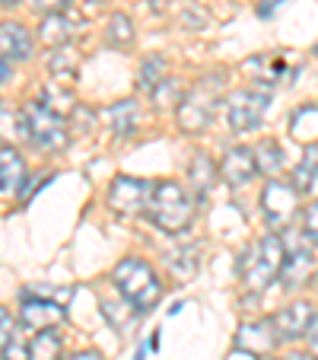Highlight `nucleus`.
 I'll return each mask as SVG.
<instances>
[{
    "label": "nucleus",
    "instance_id": "obj_1",
    "mask_svg": "<svg viewBox=\"0 0 318 360\" xmlns=\"http://www.w3.org/2000/svg\"><path fill=\"white\" fill-rule=\"evenodd\" d=\"M147 214L156 226L163 233H185L194 220V198L188 195V188L172 179H163L156 182L153 191H150V201H147Z\"/></svg>",
    "mask_w": 318,
    "mask_h": 360
},
{
    "label": "nucleus",
    "instance_id": "obj_2",
    "mask_svg": "<svg viewBox=\"0 0 318 360\" xmlns=\"http://www.w3.org/2000/svg\"><path fill=\"white\" fill-rule=\"evenodd\" d=\"M112 284L121 293V300H128L137 313L153 309V306L159 303V297H163V281H159V274L140 259L118 262L115 271H112Z\"/></svg>",
    "mask_w": 318,
    "mask_h": 360
},
{
    "label": "nucleus",
    "instance_id": "obj_3",
    "mask_svg": "<svg viewBox=\"0 0 318 360\" xmlns=\"http://www.w3.org/2000/svg\"><path fill=\"white\" fill-rule=\"evenodd\" d=\"M220 102H223V77L210 74V77H204V80H197L175 112L178 128L188 131V134L204 131L210 122H213V112H217Z\"/></svg>",
    "mask_w": 318,
    "mask_h": 360
},
{
    "label": "nucleus",
    "instance_id": "obj_4",
    "mask_svg": "<svg viewBox=\"0 0 318 360\" xmlns=\"http://www.w3.org/2000/svg\"><path fill=\"white\" fill-rule=\"evenodd\" d=\"M284 259H286V245L280 236H264L258 245H251L242 255V262H239V274H242L245 287L249 290L271 287L274 278L280 274V268H284Z\"/></svg>",
    "mask_w": 318,
    "mask_h": 360
},
{
    "label": "nucleus",
    "instance_id": "obj_5",
    "mask_svg": "<svg viewBox=\"0 0 318 360\" xmlns=\"http://www.w3.org/2000/svg\"><path fill=\"white\" fill-rule=\"evenodd\" d=\"M20 122H22V137L32 141L39 150L58 153L67 143V124H64V118L58 112H51L48 105H41V102L26 105L20 112Z\"/></svg>",
    "mask_w": 318,
    "mask_h": 360
},
{
    "label": "nucleus",
    "instance_id": "obj_6",
    "mask_svg": "<svg viewBox=\"0 0 318 360\" xmlns=\"http://www.w3.org/2000/svg\"><path fill=\"white\" fill-rule=\"evenodd\" d=\"M223 102H226V124H230V131L245 134V131H255L261 124L264 112L271 105V96H267V89H236Z\"/></svg>",
    "mask_w": 318,
    "mask_h": 360
},
{
    "label": "nucleus",
    "instance_id": "obj_7",
    "mask_svg": "<svg viewBox=\"0 0 318 360\" xmlns=\"http://www.w3.org/2000/svg\"><path fill=\"white\" fill-rule=\"evenodd\" d=\"M150 191H153V182H143V179H134V176H118L115 182H112L109 204L115 207L118 214L134 217V214L147 211Z\"/></svg>",
    "mask_w": 318,
    "mask_h": 360
},
{
    "label": "nucleus",
    "instance_id": "obj_8",
    "mask_svg": "<svg viewBox=\"0 0 318 360\" xmlns=\"http://www.w3.org/2000/svg\"><path fill=\"white\" fill-rule=\"evenodd\" d=\"M296 204H299V195H296V185L290 182H267V188H264L261 195V207L264 214H267V220H271L274 226H284L286 220L296 214Z\"/></svg>",
    "mask_w": 318,
    "mask_h": 360
},
{
    "label": "nucleus",
    "instance_id": "obj_9",
    "mask_svg": "<svg viewBox=\"0 0 318 360\" xmlns=\"http://www.w3.org/2000/svg\"><path fill=\"white\" fill-rule=\"evenodd\" d=\"M236 347L251 357H267L277 347V328L274 322H242L236 332Z\"/></svg>",
    "mask_w": 318,
    "mask_h": 360
},
{
    "label": "nucleus",
    "instance_id": "obj_10",
    "mask_svg": "<svg viewBox=\"0 0 318 360\" xmlns=\"http://www.w3.org/2000/svg\"><path fill=\"white\" fill-rule=\"evenodd\" d=\"M20 316H22V326L32 328V332H48L51 326L64 322V306L55 303V300H45V297H22L20 306Z\"/></svg>",
    "mask_w": 318,
    "mask_h": 360
},
{
    "label": "nucleus",
    "instance_id": "obj_11",
    "mask_svg": "<svg viewBox=\"0 0 318 360\" xmlns=\"http://www.w3.org/2000/svg\"><path fill=\"white\" fill-rule=\"evenodd\" d=\"M312 319H315V309H312V303H305V300H299V303H290L284 313L274 316V328H277V338H284V341L303 338V335L309 332Z\"/></svg>",
    "mask_w": 318,
    "mask_h": 360
},
{
    "label": "nucleus",
    "instance_id": "obj_12",
    "mask_svg": "<svg viewBox=\"0 0 318 360\" xmlns=\"http://www.w3.org/2000/svg\"><path fill=\"white\" fill-rule=\"evenodd\" d=\"M0 58L7 64L32 58V35L22 22H0Z\"/></svg>",
    "mask_w": 318,
    "mask_h": 360
},
{
    "label": "nucleus",
    "instance_id": "obj_13",
    "mask_svg": "<svg viewBox=\"0 0 318 360\" xmlns=\"http://www.w3.org/2000/svg\"><path fill=\"white\" fill-rule=\"evenodd\" d=\"M220 172H223V179L232 185V188H239V185H245L251 176L258 172L255 166V150L249 147H232L223 153V163H220Z\"/></svg>",
    "mask_w": 318,
    "mask_h": 360
},
{
    "label": "nucleus",
    "instance_id": "obj_14",
    "mask_svg": "<svg viewBox=\"0 0 318 360\" xmlns=\"http://www.w3.org/2000/svg\"><path fill=\"white\" fill-rule=\"evenodd\" d=\"M26 182V163L13 147H0V195H13Z\"/></svg>",
    "mask_w": 318,
    "mask_h": 360
},
{
    "label": "nucleus",
    "instance_id": "obj_15",
    "mask_svg": "<svg viewBox=\"0 0 318 360\" xmlns=\"http://www.w3.org/2000/svg\"><path fill=\"white\" fill-rule=\"evenodd\" d=\"M102 316L115 332L128 335L137 322V309L128 303V300H102Z\"/></svg>",
    "mask_w": 318,
    "mask_h": 360
},
{
    "label": "nucleus",
    "instance_id": "obj_16",
    "mask_svg": "<svg viewBox=\"0 0 318 360\" xmlns=\"http://www.w3.org/2000/svg\"><path fill=\"white\" fill-rule=\"evenodd\" d=\"M312 274V252L309 249H296L284 259V268H280V278H284L286 287H299L305 284V278Z\"/></svg>",
    "mask_w": 318,
    "mask_h": 360
},
{
    "label": "nucleus",
    "instance_id": "obj_17",
    "mask_svg": "<svg viewBox=\"0 0 318 360\" xmlns=\"http://www.w3.org/2000/svg\"><path fill=\"white\" fill-rule=\"evenodd\" d=\"M188 179H191V188H194V198H197V201H201V198H207L210 188H213V179H217L213 160H210L207 153H197V157L191 160Z\"/></svg>",
    "mask_w": 318,
    "mask_h": 360
},
{
    "label": "nucleus",
    "instance_id": "obj_18",
    "mask_svg": "<svg viewBox=\"0 0 318 360\" xmlns=\"http://www.w3.org/2000/svg\"><path fill=\"white\" fill-rule=\"evenodd\" d=\"M251 70H258V83L261 86H274L280 83V77L286 74V55L284 51H274V55H261L255 61H249Z\"/></svg>",
    "mask_w": 318,
    "mask_h": 360
},
{
    "label": "nucleus",
    "instance_id": "obj_19",
    "mask_svg": "<svg viewBox=\"0 0 318 360\" xmlns=\"http://www.w3.org/2000/svg\"><path fill=\"white\" fill-rule=\"evenodd\" d=\"M109 124L118 137H131L137 131V102L134 99H124V102H115L109 112Z\"/></svg>",
    "mask_w": 318,
    "mask_h": 360
},
{
    "label": "nucleus",
    "instance_id": "obj_20",
    "mask_svg": "<svg viewBox=\"0 0 318 360\" xmlns=\"http://www.w3.org/2000/svg\"><path fill=\"white\" fill-rule=\"evenodd\" d=\"M74 29H77L74 20H67L64 13H48L45 22H41V29H39V35L45 45H67Z\"/></svg>",
    "mask_w": 318,
    "mask_h": 360
},
{
    "label": "nucleus",
    "instance_id": "obj_21",
    "mask_svg": "<svg viewBox=\"0 0 318 360\" xmlns=\"http://www.w3.org/2000/svg\"><path fill=\"white\" fill-rule=\"evenodd\" d=\"M286 157H284V147L277 141H264L255 147V166L264 172V176H277L284 169Z\"/></svg>",
    "mask_w": 318,
    "mask_h": 360
},
{
    "label": "nucleus",
    "instance_id": "obj_22",
    "mask_svg": "<svg viewBox=\"0 0 318 360\" xmlns=\"http://www.w3.org/2000/svg\"><path fill=\"white\" fill-rule=\"evenodd\" d=\"M290 134L303 143L318 141V105H305V109H299L296 115H293Z\"/></svg>",
    "mask_w": 318,
    "mask_h": 360
},
{
    "label": "nucleus",
    "instance_id": "obj_23",
    "mask_svg": "<svg viewBox=\"0 0 318 360\" xmlns=\"http://www.w3.org/2000/svg\"><path fill=\"white\" fill-rule=\"evenodd\" d=\"M201 245H185V249H175L169 255V268L172 274H178V278H191V274L197 271V265H201Z\"/></svg>",
    "mask_w": 318,
    "mask_h": 360
},
{
    "label": "nucleus",
    "instance_id": "obj_24",
    "mask_svg": "<svg viewBox=\"0 0 318 360\" xmlns=\"http://www.w3.org/2000/svg\"><path fill=\"white\" fill-rule=\"evenodd\" d=\"M29 351H32V360H58L61 357V338H58L51 328L39 332V338L29 345Z\"/></svg>",
    "mask_w": 318,
    "mask_h": 360
},
{
    "label": "nucleus",
    "instance_id": "obj_25",
    "mask_svg": "<svg viewBox=\"0 0 318 360\" xmlns=\"http://www.w3.org/2000/svg\"><path fill=\"white\" fill-rule=\"evenodd\" d=\"M318 176V147L312 143L309 150H305V157H303V163L296 166V172H293V179H296V191H309V185H312V179Z\"/></svg>",
    "mask_w": 318,
    "mask_h": 360
},
{
    "label": "nucleus",
    "instance_id": "obj_26",
    "mask_svg": "<svg viewBox=\"0 0 318 360\" xmlns=\"http://www.w3.org/2000/svg\"><path fill=\"white\" fill-rule=\"evenodd\" d=\"M163 70H166V61H163V58H150V61L143 64V70H140V86L153 93V89L166 80Z\"/></svg>",
    "mask_w": 318,
    "mask_h": 360
},
{
    "label": "nucleus",
    "instance_id": "obj_27",
    "mask_svg": "<svg viewBox=\"0 0 318 360\" xmlns=\"http://www.w3.org/2000/svg\"><path fill=\"white\" fill-rule=\"evenodd\" d=\"M109 39L118 41V45H128L131 39H134V29H131V22L124 20V16H115L109 26Z\"/></svg>",
    "mask_w": 318,
    "mask_h": 360
},
{
    "label": "nucleus",
    "instance_id": "obj_28",
    "mask_svg": "<svg viewBox=\"0 0 318 360\" xmlns=\"http://www.w3.org/2000/svg\"><path fill=\"white\" fill-rule=\"evenodd\" d=\"M0 360H32V351H29L26 341H10L4 351H0Z\"/></svg>",
    "mask_w": 318,
    "mask_h": 360
},
{
    "label": "nucleus",
    "instance_id": "obj_29",
    "mask_svg": "<svg viewBox=\"0 0 318 360\" xmlns=\"http://www.w3.org/2000/svg\"><path fill=\"white\" fill-rule=\"evenodd\" d=\"M303 233L312 239V243H318V201L309 204L305 207V220H303Z\"/></svg>",
    "mask_w": 318,
    "mask_h": 360
},
{
    "label": "nucleus",
    "instance_id": "obj_30",
    "mask_svg": "<svg viewBox=\"0 0 318 360\" xmlns=\"http://www.w3.org/2000/svg\"><path fill=\"white\" fill-rule=\"evenodd\" d=\"M16 338V332H13V319H10V313L0 306V351L10 345V341Z\"/></svg>",
    "mask_w": 318,
    "mask_h": 360
},
{
    "label": "nucleus",
    "instance_id": "obj_31",
    "mask_svg": "<svg viewBox=\"0 0 318 360\" xmlns=\"http://www.w3.org/2000/svg\"><path fill=\"white\" fill-rule=\"evenodd\" d=\"M32 7L39 10V13H64V10L70 7V0H32Z\"/></svg>",
    "mask_w": 318,
    "mask_h": 360
},
{
    "label": "nucleus",
    "instance_id": "obj_32",
    "mask_svg": "<svg viewBox=\"0 0 318 360\" xmlns=\"http://www.w3.org/2000/svg\"><path fill=\"white\" fill-rule=\"evenodd\" d=\"M286 4H290V0H261V4H258V16L267 20V16H274L280 7H286Z\"/></svg>",
    "mask_w": 318,
    "mask_h": 360
},
{
    "label": "nucleus",
    "instance_id": "obj_33",
    "mask_svg": "<svg viewBox=\"0 0 318 360\" xmlns=\"http://www.w3.org/2000/svg\"><path fill=\"white\" fill-rule=\"evenodd\" d=\"M305 341H309V351L318 357V316H315V319H312L309 332H305Z\"/></svg>",
    "mask_w": 318,
    "mask_h": 360
},
{
    "label": "nucleus",
    "instance_id": "obj_34",
    "mask_svg": "<svg viewBox=\"0 0 318 360\" xmlns=\"http://www.w3.org/2000/svg\"><path fill=\"white\" fill-rule=\"evenodd\" d=\"M64 360H102V354H95V351H83V354H70V357H64Z\"/></svg>",
    "mask_w": 318,
    "mask_h": 360
},
{
    "label": "nucleus",
    "instance_id": "obj_35",
    "mask_svg": "<svg viewBox=\"0 0 318 360\" xmlns=\"http://www.w3.org/2000/svg\"><path fill=\"white\" fill-rule=\"evenodd\" d=\"M7 77H10V64H7V61H4V58H0V83L7 80Z\"/></svg>",
    "mask_w": 318,
    "mask_h": 360
},
{
    "label": "nucleus",
    "instance_id": "obj_36",
    "mask_svg": "<svg viewBox=\"0 0 318 360\" xmlns=\"http://www.w3.org/2000/svg\"><path fill=\"white\" fill-rule=\"evenodd\" d=\"M293 360H318L315 354H293Z\"/></svg>",
    "mask_w": 318,
    "mask_h": 360
},
{
    "label": "nucleus",
    "instance_id": "obj_37",
    "mask_svg": "<svg viewBox=\"0 0 318 360\" xmlns=\"http://www.w3.org/2000/svg\"><path fill=\"white\" fill-rule=\"evenodd\" d=\"M309 191H312V195H318V176H315V179H312V185H309Z\"/></svg>",
    "mask_w": 318,
    "mask_h": 360
},
{
    "label": "nucleus",
    "instance_id": "obj_38",
    "mask_svg": "<svg viewBox=\"0 0 318 360\" xmlns=\"http://www.w3.org/2000/svg\"><path fill=\"white\" fill-rule=\"evenodd\" d=\"M143 357H147V347H140V351L134 354V360H143Z\"/></svg>",
    "mask_w": 318,
    "mask_h": 360
},
{
    "label": "nucleus",
    "instance_id": "obj_39",
    "mask_svg": "<svg viewBox=\"0 0 318 360\" xmlns=\"http://www.w3.org/2000/svg\"><path fill=\"white\" fill-rule=\"evenodd\" d=\"M0 4H4V7H10V4H16V0H0Z\"/></svg>",
    "mask_w": 318,
    "mask_h": 360
},
{
    "label": "nucleus",
    "instance_id": "obj_40",
    "mask_svg": "<svg viewBox=\"0 0 318 360\" xmlns=\"http://www.w3.org/2000/svg\"><path fill=\"white\" fill-rule=\"evenodd\" d=\"M315 55H318V45H315Z\"/></svg>",
    "mask_w": 318,
    "mask_h": 360
}]
</instances>
